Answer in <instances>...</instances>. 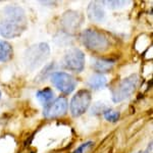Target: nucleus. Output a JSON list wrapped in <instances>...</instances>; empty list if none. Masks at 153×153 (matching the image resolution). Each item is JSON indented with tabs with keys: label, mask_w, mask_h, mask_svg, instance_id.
<instances>
[{
	"label": "nucleus",
	"mask_w": 153,
	"mask_h": 153,
	"mask_svg": "<svg viewBox=\"0 0 153 153\" xmlns=\"http://www.w3.org/2000/svg\"><path fill=\"white\" fill-rule=\"evenodd\" d=\"M12 48L7 42L0 40V61H6L11 57Z\"/></svg>",
	"instance_id": "obj_14"
},
{
	"label": "nucleus",
	"mask_w": 153,
	"mask_h": 153,
	"mask_svg": "<svg viewBox=\"0 0 153 153\" xmlns=\"http://www.w3.org/2000/svg\"><path fill=\"white\" fill-rule=\"evenodd\" d=\"M4 14L5 19L0 23V35L8 39L21 36L27 29L25 11L19 6H7L4 8Z\"/></svg>",
	"instance_id": "obj_1"
},
{
	"label": "nucleus",
	"mask_w": 153,
	"mask_h": 153,
	"mask_svg": "<svg viewBox=\"0 0 153 153\" xmlns=\"http://www.w3.org/2000/svg\"><path fill=\"white\" fill-rule=\"evenodd\" d=\"M82 23V16L78 12L68 11L62 18V26L68 31H74L81 26Z\"/></svg>",
	"instance_id": "obj_9"
},
{
	"label": "nucleus",
	"mask_w": 153,
	"mask_h": 153,
	"mask_svg": "<svg viewBox=\"0 0 153 153\" xmlns=\"http://www.w3.org/2000/svg\"><path fill=\"white\" fill-rule=\"evenodd\" d=\"M51 82L60 92L65 94H70L75 90L76 86V80L70 74L63 71H55L50 76Z\"/></svg>",
	"instance_id": "obj_6"
},
{
	"label": "nucleus",
	"mask_w": 153,
	"mask_h": 153,
	"mask_svg": "<svg viewBox=\"0 0 153 153\" xmlns=\"http://www.w3.org/2000/svg\"><path fill=\"white\" fill-rule=\"evenodd\" d=\"M104 117L106 120H108V122L115 123L118 118H120V112L114 111V110H111V109H107L104 112Z\"/></svg>",
	"instance_id": "obj_15"
},
{
	"label": "nucleus",
	"mask_w": 153,
	"mask_h": 153,
	"mask_svg": "<svg viewBox=\"0 0 153 153\" xmlns=\"http://www.w3.org/2000/svg\"><path fill=\"white\" fill-rule=\"evenodd\" d=\"M106 78L101 74H95V75L91 76L88 80V86L93 90H99L105 87L106 85Z\"/></svg>",
	"instance_id": "obj_12"
},
{
	"label": "nucleus",
	"mask_w": 153,
	"mask_h": 153,
	"mask_svg": "<svg viewBox=\"0 0 153 153\" xmlns=\"http://www.w3.org/2000/svg\"><path fill=\"white\" fill-rule=\"evenodd\" d=\"M53 66H54V63H50V65H48L47 66H46V68H44L40 74H39V76H37V78H38V81H40V82L41 81H45L46 75H47V74H50V71H52Z\"/></svg>",
	"instance_id": "obj_17"
},
{
	"label": "nucleus",
	"mask_w": 153,
	"mask_h": 153,
	"mask_svg": "<svg viewBox=\"0 0 153 153\" xmlns=\"http://www.w3.org/2000/svg\"><path fill=\"white\" fill-rule=\"evenodd\" d=\"M88 16L93 22H103L105 19V12L100 2H91L88 6Z\"/></svg>",
	"instance_id": "obj_10"
},
{
	"label": "nucleus",
	"mask_w": 153,
	"mask_h": 153,
	"mask_svg": "<svg viewBox=\"0 0 153 153\" xmlns=\"http://www.w3.org/2000/svg\"><path fill=\"white\" fill-rule=\"evenodd\" d=\"M91 94L88 90H80L71 101V112L74 117H80L88 109L91 103Z\"/></svg>",
	"instance_id": "obj_7"
},
{
	"label": "nucleus",
	"mask_w": 153,
	"mask_h": 153,
	"mask_svg": "<svg viewBox=\"0 0 153 153\" xmlns=\"http://www.w3.org/2000/svg\"><path fill=\"white\" fill-rule=\"evenodd\" d=\"M103 3L106 4V6H108L109 8H118L122 7L126 4L125 1H103Z\"/></svg>",
	"instance_id": "obj_18"
},
{
	"label": "nucleus",
	"mask_w": 153,
	"mask_h": 153,
	"mask_svg": "<svg viewBox=\"0 0 153 153\" xmlns=\"http://www.w3.org/2000/svg\"><path fill=\"white\" fill-rule=\"evenodd\" d=\"M137 75H132L128 78L122 80L117 84V86L112 90V101L115 103L122 102L123 100L129 98L135 92L138 85Z\"/></svg>",
	"instance_id": "obj_4"
},
{
	"label": "nucleus",
	"mask_w": 153,
	"mask_h": 153,
	"mask_svg": "<svg viewBox=\"0 0 153 153\" xmlns=\"http://www.w3.org/2000/svg\"><path fill=\"white\" fill-rule=\"evenodd\" d=\"M68 111V99L65 97H58L55 100L44 105L43 115L46 118H55L63 115Z\"/></svg>",
	"instance_id": "obj_8"
},
{
	"label": "nucleus",
	"mask_w": 153,
	"mask_h": 153,
	"mask_svg": "<svg viewBox=\"0 0 153 153\" xmlns=\"http://www.w3.org/2000/svg\"><path fill=\"white\" fill-rule=\"evenodd\" d=\"M36 97L42 104L46 105V104H48L49 102L52 101L54 94H53V91L51 90L50 88H45V89H43V90L38 91L36 94Z\"/></svg>",
	"instance_id": "obj_13"
},
{
	"label": "nucleus",
	"mask_w": 153,
	"mask_h": 153,
	"mask_svg": "<svg viewBox=\"0 0 153 153\" xmlns=\"http://www.w3.org/2000/svg\"><path fill=\"white\" fill-rule=\"evenodd\" d=\"M0 97H1V92H0Z\"/></svg>",
	"instance_id": "obj_19"
},
{
	"label": "nucleus",
	"mask_w": 153,
	"mask_h": 153,
	"mask_svg": "<svg viewBox=\"0 0 153 153\" xmlns=\"http://www.w3.org/2000/svg\"><path fill=\"white\" fill-rule=\"evenodd\" d=\"M49 53H50V49L46 43H39L31 46L26 51V55H25L27 68L31 71L35 70L48 58Z\"/></svg>",
	"instance_id": "obj_2"
},
{
	"label": "nucleus",
	"mask_w": 153,
	"mask_h": 153,
	"mask_svg": "<svg viewBox=\"0 0 153 153\" xmlns=\"http://www.w3.org/2000/svg\"><path fill=\"white\" fill-rule=\"evenodd\" d=\"M93 146H94V142L88 141V142H86L81 145L78 149H76V151L74 153H89V151L92 149Z\"/></svg>",
	"instance_id": "obj_16"
},
{
	"label": "nucleus",
	"mask_w": 153,
	"mask_h": 153,
	"mask_svg": "<svg viewBox=\"0 0 153 153\" xmlns=\"http://www.w3.org/2000/svg\"><path fill=\"white\" fill-rule=\"evenodd\" d=\"M62 66L71 71L81 73L85 66V55L80 49H71L62 59Z\"/></svg>",
	"instance_id": "obj_5"
},
{
	"label": "nucleus",
	"mask_w": 153,
	"mask_h": 153,
	"mask_svg": "<svg viewBox=\"0 0 153 153\" xmlns=\"http://www.w3.org/2000/svg\"><path fill=\"white\" fill-rule=\"evenodd\" d=\"M114 63H115V60H113V59L96 58V59H93L92 66L96 71L101 74V73H105V71L111 70L112 66L114 65Z\"/></svg>",
	"instance_id": "obj_11"
},
{
	"label": "nucleus",
	"mask_w": 153,
	"mask_h": 153,
	"mask_svg": "<svg viewBox=\"0 0 153 153\" xmlns=\"http://www.w3.org/2000/svg\"><path fill=\"white\" fill-rule=\"evenodd\" d=\"M81 42L86 48L93 51H103L108 47L107 37L93 29H87L82 32Z\"/></svg>",
	"instance_id": "obj_3"
}]
</instances>
